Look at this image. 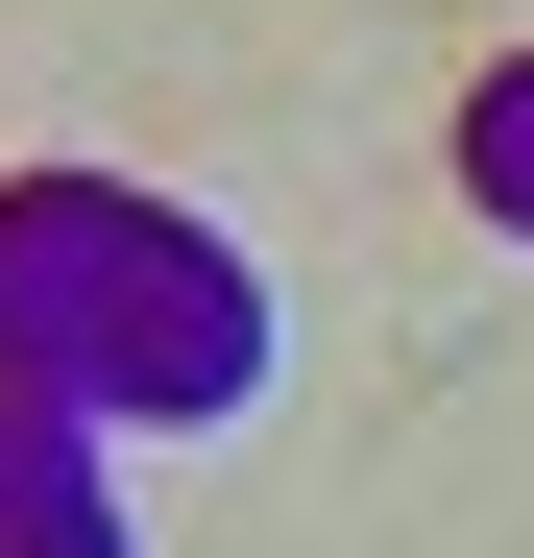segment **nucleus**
Here are the masks:
<instances>
[{"label": "nucleus", "instance_id": "obj_1", "mask_svg": "<svg viewBox=\"0 0 534 558\" xmlns=\"http://www.w3.org/2000/svg\"><path fill=\"white\" fill-rule=\"evenodd\" d=\"M267 389V292L219 219L122 195V170H25L0 195V413L146 437V413H243Z\"/></svg>", "mask_w": 534, "mask_h": 558}, {"label": "nucleus", "instance_id": "obj_2", "mask_svg": "<svg viewBox=\"0 0 534 558\" xmlns=\"http://www.w3.org/2000/svg\"><path fill=\"white\" fill-rule=\"evenodd\" d=\"M0 558H122V486L73 413H0Z\"/></svg>", "mask_w": 534, "mask_h": 558}, {"label": "nucleus", "instance_id": "obj_3", "mask_svg": "<svg viewBox=\"0 0 534 558\" xmlns=\"http://www.w3.org/2000/svg\"><path fill=\"white\" fill-rule=\"evenodd\" d=\"M462 219H486V243H534V49H510V73H462Z\"/></svg>", "mask_w": 534, "mask_h": 558}]
</instances>
